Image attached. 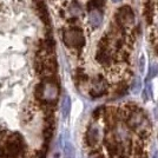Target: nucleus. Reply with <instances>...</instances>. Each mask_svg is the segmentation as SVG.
<instances>
[{"label": "nucleus", "instance_id": "9d476101", "mask_svg": "<svg viewBox=\"0 0 158 158\" xmlns=\"http://www.w3.org/2000/svg\"><path fill=\"white\" fill-rule=\"evenodd\" d=\"M104 4H105V0H89L87 8L90 11H92V10H99L100 7L104 6Z\"/></svg>", "mask_w": 158, "mask_h": 158}, {"label": "nucleus", "instance_id": "0eeeda50", "mask_svg": "<svg viewBox=\"0 0 158 158\" xmlns=\"http://www.w3.org/2000/svg\"><path fill=\"white\" fill-rule=\"evenodd\" d=\"M104 20V15L99 10H92L89 13V24L93 27V28H98Z\"/></svg>", "mask_w": 158, "mask_h": 158}, {"label": "nucleus", "instance_id": "7ed1b4c3", "mask_svg": "<svg viewBox=\"0 0 158 158\" xmlns=\"http://www.w3.org/2000/svg\"><path fill=\"white\" fill-rule=\"evenodd\" d=\"M63 39L66 46L71 47V48H77V50L81 48L85 44L84 34L78 27H71L66 30L63 35Z\"/></svg>", "mask_w": 158, "mask_h": 158}, {"label": "nucleus", "instance_id": "a211bd4d", "mask_svg": "<svg viewBox=\"0 0 158 158\" xmlns=\"http://www.w3.org/2000/svg\"><path fill=\"white\" fill-rule=\"evenodd\" d=\"M155 158H157V157H155Z\"/></svg>", "mask_w": 158, "mask_h": 158}, {"label": "nucleus", "instance_id": "20e7f679", "mask_svg": "<svg viewBox=\"0 0 158 158\" xmlns=\"http://www.w3.org/2000/svg\"><path fill=\"white\" fill-rule=\"evenodd\" d=\"M102 138V130L97 124H91L87 127L85 133V144L89 149L94 150Z\"/></svg>", "mask_w": 158, "mask_h": 158}, {"label": "nucleus", "instance_id": "f257e3e1", "mask_svg": "<svg viewBox=\"0 0 158 158\" xmlns=\"http://www.w3.org/2000/svg\"><path fill=\"white\" fill-rule=\"evenodd\" d=\"M58 96H59L58 84L50 78L40 83L39 85L35 87V97L47 104L54 103L58 99Z\"/></svg>", "mask_w": 158, "mask_h": 158}, {"label": "nucleus", "instance_id": "dca6fc26", "mask_svg": "<svg viewBox=\"0 0 158 158\" xmlns=\"http://www.w3.org/2000/svg\"><path fill=\"white\" fill-rule=\"evenodd\" d=\"M139 66H140V71L143 72V71H144V58H143V57L139 60Z\"/></svg>", "mask_w": 158, "mask_h": 158}, {"label": "nucleus", "instance_id": "6e6552de", "mask_svg": "<svg viewBox=\"0 0 158 158\" xmlns=\"http://www.w3.org/2000/svg\"><path fill=\"white\" fill-rule=\"evenodd\" d=\"M70 110H71V100H70L69 96H65L64 100H63V104H61V112H63V117L64 118H66L69 116Z\"/></svg>", "mask_w": 158, "mask_h": 158}, {"label": "nucleus", "instance_id": "423d86ee", "mask_svg": "<svg viewBox=\"0 0 158 158\" xmlns=\"http://www.w3.org/2000/svg\"><path fill=\"white\" fill-rule=\"evenodd\" d=\"M117 19L119 24H123L125 26H130L135 23V15L133 11L129 6H123L118 10L117 13Z\"/></svg>", "mask_w": 158, "mask_h": 158}, {"label": "nucleus", "instance_id": "9b49d317", "mask_svg": "<svg viewBox=\"0 0 158 158\" xmlns=\"http://www.w3.org/2000/svg\"><path fill=\"white\" fill-rule=\"evenodd\" d=\"M76 156V151H74V148L71 143H66L65 149H64V158H74Z\"/></svg>", "mask_w": 158, "mask_h": 158}, {"label": "nucleus", "instance_id": "ddd939ff", "mask_svg": "<svg viewBox=\"0 0 158 158\" xmlns=\"http://www.w3.org/2000/svg\"><path fill=\"white\" fill-rule=\"evenodd\" d=\"M140 89H142V81L139 78H136V80L132 84V91H133V93H138L140 91Z\"/></svg>", "mask_w": 158, "mask_h": 158}, {"label": "nucleus", "instance_id": "4468645a", "mask_svg": "<svg viewBox=\"0 0 158 158\" xmlns=\"http://www.w3.org/2000/svg\"><path fill=\"white\" fill-rule=\"evenodd\" d=\"M7 135H8V131H7L6 129H0V140L6 138Z\"/></svg>", "mask_w": 158, "mask_h": 158}, {"label": "nucleus", "instance_id": "39448f33", "mask_svg": "<svg viewBox=\"0 0 158 158\" xmlns=\"http://www.w3.org/2000/svg\"><path fill=\"white\" fill-rule=\"evenodd\" d=\"M107 92V81L102 77L96 78L92 81V86L90 90V96L92 98H99Z\"/></svg>", "mask_w": 158, "mask_h": 158}, {"label": "nucleus", "instance_id": "f3484780", "mask_svg": "<svg viewBox=\"0 0 158 158\" xmlns=\"http://www.w3.org/2000/svg\"><path fill=\"white\" fill-rule=\"evenodd\" d=\"M112 1H113V2H116V4H117V2H120V1H122V0H112Z\"/></svg>", "mask_w": 158, "mask_h": 158}, {"label": "nucleus", "instance_id": "2eb2a0df", "mask_svg": "<svg viewBox=\"0 0 158 158\" xmlns=\"http://www.w3.org/2000/svg\"><path fill=\"white\" fill-rule=\"evenodd\" d=\"M0 158H7L6 157V151H5L4 146H0Z\"/></svg>", "mask_w": 158, "mask_h": 158}, {"label": "nucleus", "instance_id": "1a4fd4ad", "mask_svg": "<svg viewBox=\"0 0 158 158\" xmlns=\"http://www.w3.org/2000/svg\"><path fill=\"white\" fill-rule=\"evenodd\" d=\"M37 8H38V13H39V17L41 18L43 21H45V24H47V21H48V14H47V10L45 5H44V2H41L40 1L39 4L37 5Z\"/></svg>", "mask_w": 158, "mask_h": 158}, {"label": "nucleus", "instance_id": "f8f14e48", "mask_svg": "<svg viewBox=\"0 0 158 158\" xmlns=\"http://www.w3.org/2000/svg\"><path fill=\"white\" fill-rule=\"evenodd\" d=\"M158 74V64L156 63H152L150 66V70H149V77L148 78H153Z\"/></svg>", "mask_w": 158, "mask_h": 158}, {"label": "nucleus", "instance_id": "f03ea898", "mask_svg": "<svg viewBox=\"0 0 158 158\" xmlns=\"http://www.w3.org/2000/svg\"><path fill=\"white\" fill-rule=\"evenodd\" d=\"M4 149L7 158H18L25 150V140L19 132H11L7 135Z\"/></svg>", "mask_w": 158, "mask_h": 158}]
</instances>
